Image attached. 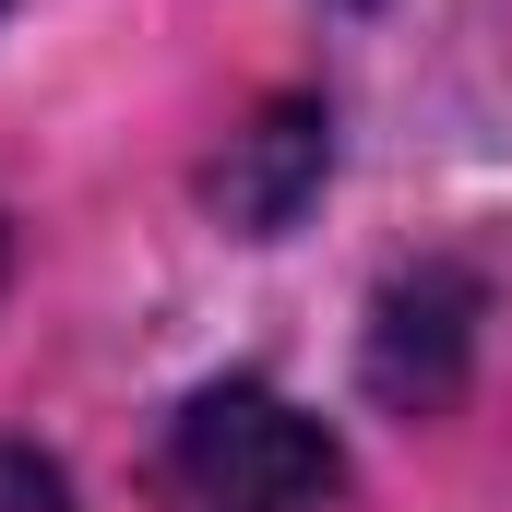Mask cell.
Instances as JSON below:
<instances>
[{
	"label": "cell",
	"instance_id": "6da1fadb",
	"mask_svg": "<svg viewBox=\"0 0 512 512\" xmlns=\"http://www.w3.org/2000/svg\"><path fill=\"white\" fill-rule=\"evenodd\" d=\"M155 501L167 512H334L346 501V453L286 393L215 382L179 405V429L155 453Z\"/></svg>",
	"mask_w": 512,
	"mask_h": 512
},
{
	"label": "cell",
	"instance_id": "7a4b0ae2",
	"mask_svg": "<svg viewBox=\"0 0 512 512\" xmlns=\"http://www.w3.org/2000/svg\"><path fill=\"white\" fill-rule=\"evenodd\" d=\"M465 334H477V286L465 274H417L382 298V334H370V382L393 405H441L465 370Z\"/></svg>",
	"mask_w": 512,
	"mask_h": 512
},
{
	"label": "cell",
	"instance_id": "3957f363",
	"mask_svg": "<svg viewBox=\"0 0 512 512\" xmlns=\"http://www.w3.org/2000/svg\"><path fill=\"white\" fill-rule=\"evenodd\" d=\"M310 179H322V120H310V108H274V120L239 143V167H215V203H227L239 227H286Z\"/></svg>",
	"mask_w": 512,
	"mask_h": 512
},
{
	"label": "cell",
	"instance_id": "277c9868",
	"mask_svg": "<svg viewBox=\"0 0 512 512\" xmlns=\"http://www.w3.org/2000/svg\"><path fill=\"white\" fill-rule=\"evenodd\" d=\"M0 512H84V501H72V477L36 441H0Z\"/></svg>",
	"mask_w": 512,
	"mask_h": 512
}]
</instances>
